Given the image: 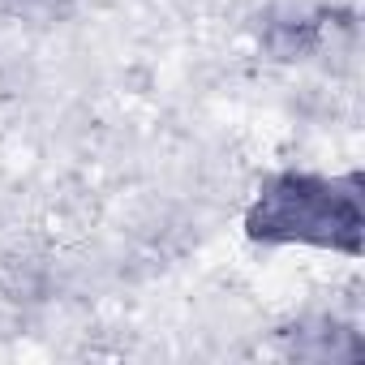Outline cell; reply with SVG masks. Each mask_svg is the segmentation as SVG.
<instances>
[{
	"label": "cell",
	"instance_id": "3957f363",
	"mask_svg": "<svg viewBox=\"0 0 365 365\" xmlns=\"http://www.w3.org/2000/svg\"><path fill=\"white\" fill-rule=\"evenodd\" d=\"M297 335H292V352L297 356H314V361H335V356H348V361H356L361 356V344H356V335L352 331H344V327H335V322H318L314 331L309 327H292Z\"/></svg>",
	"mask_w": 365,
	"mask_h": 365
},
{
	"label": "cell",
	"instance_id": "6da1fadb",
	"mask_svg": "<svg viewBox=\"0 0 365 365\" xmlns=\"http://www.w3.org/2000/svg\"><path fill=\"white\" fill-rule=\"evenodd\" d=\"M254 241H301L344 254H361V176L327 180L309 172H284L245 215Z\"/></svg>",
	"mask_w": 365,
	"mask_h": 365
},
{
	"label": "cell",
	"instance_id": "7a4b0ae2",
	"mask_svg": "<svg viewBox=\"0 0 365 365\" xmlns=\"http://www.w3.org/2000/svg\"><path fill=\"white\" fill-rule=\"evenodd\" d=\"M318 39H322V18H305V14H297V18H275V22L262 31V43H267V52H271L275 61H297V56H305L309 48H318Z\"/></svg>",
	"mask_w": 365,
	"mask_h": 365
}]
</instances>
